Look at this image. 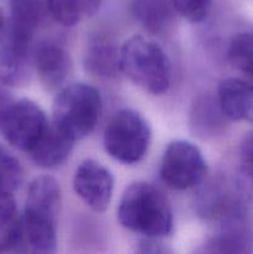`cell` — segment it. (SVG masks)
<instances>
[{"instance_id": "obj_15", "label": "cell", "mask_w": 253, "mask_h": 254, "mask_svg": "<svg viewBox=\"0 0 253 254\" xmlns=\"http://www.w3.org/2000/svg\"><path fill=\"white\" fill-rule=\"evenodd\" d=\"M25 227L14 193H0V252H15L24 245Z\"/></svg>"}, {"instance_id": "obj_6", "label": "cell", "mask_w": 253, "mask_h": 254, "mask_svg": "<svg viewBox=\"0 0 253 254\" xmlns=\"http://www.w3.org/2000/svg\"><path fill=\"white\" fill-rule=\"evenodd\" d=\"M46 114L29 99L9 102L0 111V134L19 150L30 153L49 127Z\"/></svg>"}, {"instance_id": "obj_4", "label": "cell", "mask_w": 253, "mask_h": 254, "mask_svg": "<svg viewBox=\"0 0 253 254\" xmlns=\"http://www.w3.org/2000/svg\"><path fill=\"white\" fill-rule=\"evenodd\" d=\"M102 98L96 88L86 83H73L60 89L54 101V123L78 140L88 135L98 123Z\"/></svg>"}, {"instance_id": "obj_9", "label": "cell", "mask_w": 253, "mask_h": 254, "mask_svg": "<svg viewBox=\"0 0 253 254\" xmlns=\"http://www.w3.org/2000/svg\"><path fill=\"white\" fill-rule=\"evenodd\" d=\"M114 178L111 171L92 159L83 160L76 169L73 189L81 200L97 212L108 208L113 195Z\"/></svg>"}, {"instance_id": "obj_8", "label": "cell", "mask_w": 253, "mask_h": 254, "mask_svg": "<svg viewBox=\"0 0 253 254\" xmlns=\"http://www.w3.org/2000/svg\"><path fill=\"white\" fill-rule=\"evenodd\" d=\"M34 35L9 24L0 41V84L20 87L29 81L34 64Z\"/></svg>"}, {"instance_id": "obj_23", "label": "cell", "mask_w": 253, "mask_h": 254, "mask_svg": "<svg viewBox=\"0 0 253 254\" xmlns=\"http://www.w3.org/2000/svg\"><path fill=\"white\" fill-rule=\"evenodd\" d=\"M240 155L243 175L253 183V130L248 131L243 138Z\"/></svg>"}, {"instance_id": "obj_25", "label": "cell", "mask_w": 253, "mask_h": 254, "mask_svg": "<svg viewBox=\"0 0 253 254\" xmlns=\"http://www.w3.org/2000/svg\"><path fill=\"white\" fill-rule=\"evenodd\" d=\"M6 26H7V22H6V19H5V15L4 12L0 10V41H1L2 37H4L5 31H6Z\"/></svg>"}, {"instance_id": "obj_24", "label": "cell", "mask_w": 253, "mask_h": 254, "mask_svg": "<svg viewBox=\"0 0 253 254\" xmlns=\"http://www.w3.org/2000/svg\"><path fill=\"white\" fill-rule=\"evenodd\" d=\"M102 0H78L82 16H92L98 11Z\"/></svg>"}, {"instance_id": "obj_11", "label": "cell", "mask_w": 253, "mask_h": 254, "mask_svg": "<svg viewBox=\"0 0 253 254\" xmlns=\"http://www.w3.org/2000/svg\"><path fill=\"white\" fill-rule=\"evenodd\" d=\"M217 102L227 119L253 123V84L240 78L223 79L218 86Z\"/></svg>"}, {"instance_id": "obj_10", "label": "cell", "mask_w": 253, "mask_h": 254, "mask_svg": "<svg viewBox=\"0 0 253 254\" xmlns=\"http://www.w3.org/2000/svg\"><path fill=\"white\" fill-rule=\"evenodd\" d=\"M34 64L40 81L49 91L61 88L72 69L69 55L52 42H40L35 46Z\"/></svg>"}, {"instance_id": "obj_1", "label": "cell", "mask_w": 253, "mask_h": 254, "mask_svg": "<svg viewBox=\"0 0 253 254\" xmlns=\"http://www.w3.org/2000/svg\"><path fill=\"white\" fill-rule=\"evenodd\" d=\"M118 220L123 227L148 238H161L173 230V211L163 192L148 183L131 184L122 195Z\"/></svg>"}, {"instance_id": "obj_17", "label": "cell", "mask_w": 253, "mask_h": 254, "mask_svg": "<svg viewBox=\"0 0 253 254\" xmlns=\"http://www.w3.org/2000/svg\"><path fill=\"white\" fill-rule=\"evenodd\" d=\"M222 117H225V114L221 111L217 99L215 101L210 97H202L197 99L193 106L191 128L203 138L213 135L222 126Z\"/></svg>"}, {"instance_id": "obj_14", "label": "cell", "mask_w": 253, "mask_h": 254, "mask_svg": "<svg viewBox=\"0 0 253 254\" xmlns=\"http://www.w3.org/2000/svg\"><path fill=\"white\" fill-rule=\"evenodd\" d=\"M84 69L98 78H114L121 68V50L112 40L96 39L88 45L83 57Z\"/></svg>"}, {"instance_id": "obj_22", "label": "cell", "mask_w": 253, "mask_h": 254, "mask_svg": "<svg viewBox=\"0 0 253 254\" xmlns=\"http://www.w3.org/2000/svg\"><path fill=\"white\" fill-rule=\"evenodd\" d=\"M178 14L190 22H200L207 16L211 0H173Z\"/></svg>"}, {"instance_id": "obj_21", "label": "cell", "mask_w": 253, "mask_h": 254, "mask_svg": "<svg viewBox=\"0 0 253 254\" xmlns=\"http://www.w3.org/2000/svg\"><path fill=\"white\" fill-rule=\"evenodd\" d=\"M47 11L63 26H73L82 19L78 0H44Z\"/></svg>"}, {"instance_id": "obj_7", "label": "cell", "mask_w": 253, "mask_h": 254, "mask_svg": "<svg viewBox=\"0 0 253 254\" xmlns=\"http://www.w3.org/2000/svg\"><path fill=\"white\" fill-rule=\"evenodd\" d=\"M207 173L205 158L192 143L175 140L168 145L160 165V178L174 190H186L202 183Z\"/></svg>"}, {"instance_id": "obj_26", "label": "cell", "mask_w": 253, "mask_h": 254, "mask_svg": "<svg viewBox=\"0 0 253 254\" xmlns=\"http://www.w3.org/2000/svg\"><path fill=\"white\" fill-rule=\"evenodd\" d=\"M9 97H7V94H6V92L4 91V89L1 88V87H0V111H1L2 109V107L5 106V104H7L9 103Z\"/></svg>"}, {"instance_id": "obj_13", "label": "cell", "mask_w": 253, "mask_h": 254, "mask_svg": "<svg viewBox=\"0 0 253 254\" xmlns=\"http://www.w3.org/2000/svg\"><path fill=\"white\" fill-rule=\"evenodd\" d=\"M131 12L144 29L163 35L174 26L178 11L173 0H131Z\"/></svg>"}, {"instance_id": "obj_16", "label": "cell", "mask_w": 253, "mask_h": 254, "mask_svg": "<svg viewBox=\"0 0 253 254\" xmlns=\"http://www.w3.org/2000/svg\"><path fill=\"white\" fill-rule=\"evenodd\" d=\"M253 251V232L245 218L225 222L222 232L207 243L205 252L210 253H250Z\"/></svg>"}, {"instance_id": "obj_19", "label": "cell", "mask_w": 253, "mask_h": 254, "mask_svg": "<svg viewBox=\"0 0 253 254\" xmlns=\"http://www.w3.org/2000/svg\"><path fill=\"white\" fill-rule=\"evenodd\" d=\"M231 64L253 79V30L236 35L228 46Z\"/></svg>"}, {"instance_id": "obj_5", "label": "cell", "mask_w": 253, "mask_h": 254, "mask_svg": "<svg viewBox=\"0 0 253 254\" xmlns=\"http://www.w3.org/2000/svg\"><path fill=\"white\" fill-rule=\"evenodd\" d=\"M104 150L123 164L139 163L150 144V129L145 119L131 109L117 112L109 121L103 136Z\"/></svg>"}, {"instance_id": "obj_3", "label": "cell", "mask_w": 253, "mask_h": 254, "mask_svg": "<svg viewBox=\"0 0 253 254\" xmlns=\"http://www.w3.org/2000/svg\"><path fill=\"white\" fill-rule=\"evenodd\" d=\"M121 68L134 84L151 94L170 88L173 67L166 52L144 36H133L121 49Z\"/></svg>"}, {"instance_id": "obj_20", "label": "cell", "mask_w": 253, "mask_h": 254, "mask_svg": "<svg viewBox=\"0 0 253 254\" xmlns=\"http://www.w3.org/2000/svg\"><path fill=\"white\" fill-rule=\"evenodd\" d=\"M22 179L24 170L20 161L0 144V193H14Z\"/></svg>"}, {"instance_id": "obj_18", "label": "cell", "mask_w": 253, "mask_h": 254, "mask_svg": "<svg viewBox=\"0 0 253 254\" xmlns=\"http://www.w3.org/2000/svg\"><path fill=\"white\" fill-rule=\"evenodd\" d=\"M46 9L44 0H11L10 20L7 24L26 31H36Z\"/></svg>"}, {"instance_id": "obj_2", "label": "cell", "mask_w": 253, "mask_h": 254, "mask_svg": "<svg viewBox=\"0 0 253 254\" xmlns=\"http://www.w3.org/2000/svg\"><path fill=\"white\" fill-rule=\"evenodd\" d=\"M61 189L51 176H39L30 183L25 201V237L35 252L52 253L57 246V216Z\"/></svg>"}, {"instance_id": "obj_12", "label": "cell", "mask_w": 253, "mask_h": 254, "mask_svg": "<svg viewBox=\"0 0 253 254\" xmlns=\"http://www.w3.org/2000/svg\"><path fill=\"white\" fill-rule=\"evenodd\" d=\"M74 141L72 136L51 122L29 154L37 166L54 169L66 161L73 149Z\"/></svg>"}]
</instances>
